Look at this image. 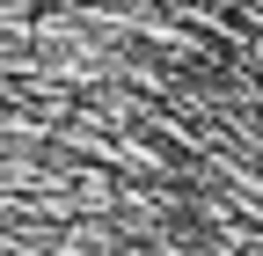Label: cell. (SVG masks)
I'll list each match as a JSON object with an SVG mask.
<instances>
[{
    "label": "cell",
    "mask_w": 263,
    "mask_h": 256,
    "mask_svg": "<svg viewBox=\"0 0 263 256\" xmlns=\"http://www.w3.org/2000/svg\"><path fill=\"white\" fill-rule=\"evenodd\" d=\"M0 256H263V0H0Z\"/></svg>",
    "instance_id": "6da1fadb"
}]
</instances>
